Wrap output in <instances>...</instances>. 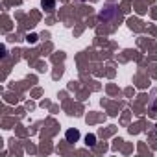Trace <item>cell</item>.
I'll return each mask as SVG.
<instances>
[{"label": "cell", "mask_w": 157, "mask_h": 157, "mask_svg": "<svg viewBox=\"0 0 157 157\" xmlns=\"http://www.w3.org/2000/svg\"><path fill=\"white\" fill-rule=\"evenodd\" d=\"M65 139H67V142H78L80 140V131H78L76 128H70V129H67L65 131Z\"/></svg>", "instance_id": "obj_1"}, {"label": "cell", "mask_w": 157, "mask_h": 157, "mask_svg": "<svg viewBox=\"0 0 157 157\" xmlns=\"http://www.w3.org/2000/svg\"><path fill=\"white\" fill-rule=\"evenodd\" d=\"M43 8H44L46 11H54V8H56V0H43Z\"/></svg>", "instance_id": "obj_2"}, {"label": "cell", "mask_w": 157, "mask_h": 157, "mask_svg": "<svg viewBox=\"0 0 157 157\" xmlns=\"http://www.w3.org/2000/svg\"><path fill=\"white\" fill-rule=\"evenodd\" d=\"M85 144H87V146H94V144H96V137H94L93 133L87 135V137H85Z\"/></svg>", "instance_id": "obj_3"}, {"label": "cell", "mask_w": 157, "mask_h": 157, "mask_svg": "<svg viewBox=\"0 0 157 157\" xmlns=\"http://www.w3.org/2000/svg\"><path fill=\"white\" fill-rule=\"evenodd\" d=\"M150 107H151L153 113H157V93L153 94V98H151V102H150Z\"/></svg>", "instance_id": "obj_4"}, {"label": "cell", "mask_w": 157, "mask_h": 157, "mask_svg": "<svg viewBox=\"0 0 157 157\" xmlns=\"http://www.w3.org/2000/svg\"><path fill=\"white\" fill-rule=\"evenodd\" d=\"M155 133H157V126H155Z\"/></svg>", "instance_id": "obj_5"}]
</instances>
